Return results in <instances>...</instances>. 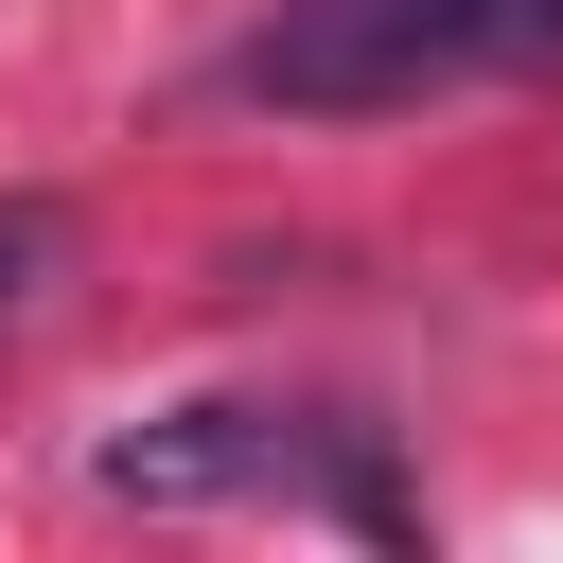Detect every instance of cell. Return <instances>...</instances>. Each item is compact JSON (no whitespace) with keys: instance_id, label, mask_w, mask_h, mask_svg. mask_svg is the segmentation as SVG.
I'll return each instance as SVG.
<instances>
[{"instance_id":"277c9868","label":"cell","mask_w":563,"mask_h":563,"mask_svg":"<svg viewBox=\"0 0 563 563\" xmlns=\"http://www.w3.org/2000/svg\"><path fill=\"white\" fill-rule=\"evenodd\" d=\"M493 18V70H563V0H475Z\"/></svg>"},{"instance_id":"7a4b0ae2","label":"cell","mask_w":563,"mask_h":563,"mask_svg":"<svg viewBox=\"0 0 563 563\" xmlns=\"http://www.w3.org/2000/svg\"><path fill=\"white\" fill-rule=\"evenodd\" d=\"M334 493L352 528H405V493L369 475V440L352 422H282V405H176V422H123L106 457H88V493H123V510H211V493Z\"/></svg>"},{"instance_id":"3957f363","label":"cell","mask_w":563,"mask_h":563,"mask_svg":"<svg viewBox=\"0 0 563 563\" xmlns=\"http://www.w3.org/2000/svg\"><path fill=\"white\" fill-rule=\"evenodd\" d=\"M53 282H70V211H53V194H0V334H18Z\"/></svg>"},{"instance_id":"6da1fadb","label":"cell","mask_w":563,"mask_h":563,"mask_svg":"<svg viewBox=\"0 0 563 563\" xmlns=\"http://www.w3.org/2000/svg\"><path fill=\"white\" fill-rule=\"evenodd\" d=\"M493 70V18L475 0H264L229 35V106H282V123H387L422 88H475Z\"/></svg>"}]
</instances>
